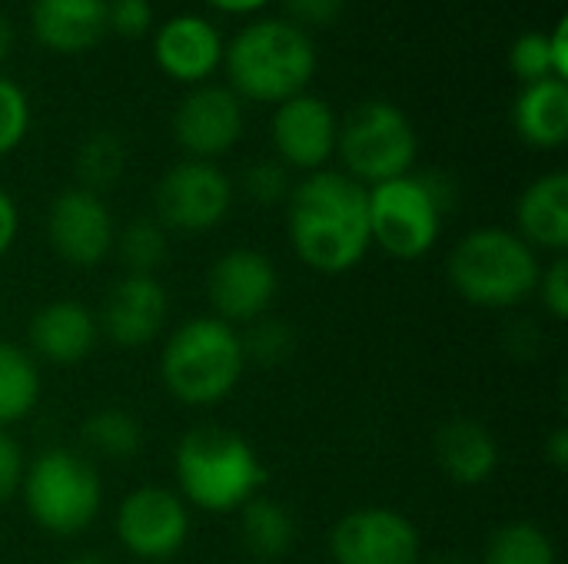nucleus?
Listing matches in <instances>:
<instances>
[{"instance_id":"nucleus-1","label":"nucleus","mask_w":568,"mask_h":564,"mask_svg":"<svg viewBox=\"0 0 568 564\" xmlns=\"http://www.w3.org/2000/svg\"><path fill=\"white\" fill-rule=\"evenodd\" d=\"M286 233L306 269L320 276H346L373 246L366 186L329 166L306 173L286 196Z\"/></svg>"},{"instance_id":"nucleus-2","label":"nucleus","mask_w":568,"mask_h":564,"mask_svg":"<svg viewBox=\"0 0 568 564\" xmlns=\"http://www.w3.org/2000/svg\"><path fill=\"white\" fill-rule=\"evenodd\" d=\"M316 47L310 30L286 17H256L223 50L226 86L250 103H283L310 90L316 76Z\"/></svg>"},{"instance_id":"nucleus-3","label":"nucleus","mask_w":568,"mask_h":564,"mask_svg":"<svg viewBox=\"0 0 568 564\" xmlns=\"http://www.w3.org/2000/svg\"><path fill=\"white\" fill-rule=\"evenodd\" d=\"M173 472L186 509H200L206 515L240 512L266 482L256 449L240 432L223 425L190 429L176 445Z\"/></svg>"},{"instance_id":"nucleus-4","label":"nucleus","mask_w":568,"mask_h":564,"mask_svg":"<svg viewBox=\"0 0 568 564\" xmlns=\"http://www.w3.org/2000/svg\"><path fill=\"white\" fill-rule=\"evenodd\" d=\"M246 352L240 329L216 316L180 322L160 352L163 389L190 409H213L243 382Z\"/></svg>"},{"instance_id":"nucleus-5","label":"nucleus","mask_w":568,"mask_h":564,"mask_svg":"<svg viewBox=\"0 0 568 564\" xmlns=\"http://www.w3.org/2000/svg\"><path fill=\"white\" fill-rule=\"evenodd\" d=\"M446 273L469 306L516 309L536 296L542 259L516 229L479 226L453 246Z\"/></svg>"},{"instance_id":"nucleus-6","label":"nucleus","mask_w":568,"mask_h":564,"mask_svg":"<svg viewBox=\"0 0 568 564\" xmlns=\"http://www.w3.org/2000/svg\"><path fill=\"white\" fill-rule=\"evenodd\" d=\"M456 183L446 173H406L366 189L373 246L393 259H423L443 236V223L456 206Z\"/></svg>"},{"instance_id":"nucleus-7","label":"nucleus","mask_w":568,"mask_h":564,"mask_svg":"<svg viewBox=\"0 0 568 564\" xmlns=\"http://www.w3.org/2000/svg\"><path fill=\"white\" fill-rule=\"evenodd\" d=\"M20 499L37 529L53 539H77L103 509V482L87 455L47 449L23 469Z\"/></svg>"},{"instance_id":"nucleus-8","label":"nucleus","mask_w":568,"mask_h":564,"mask_svg":"<svg viewBox=\"0 0 568 564\" xmlns=\"http://www.w3.org/2000/svg\"><path fill=\"white\" fill-rule=\"evenodd\" d=\"M336 156L343 160V173L369 189L413 173L419 136L406 110L389 100H366L339 120Z\"/></svg>"},{"instance_id":"nucleus-9","label":"nucleus","mask_w":568,"mask_h":564,"mask_svg":"<svg viewBox=\"0 0 568 564\" xmlns=\"http://www.w3.org/2000/svg\"><path fill=\"white\" fill-rule=\"evenodd\" d=\"M236 186L233 180L206 160H180L173 163L153 193L156 219L163 229L176 233H210L233 209Z\"/></svg>"},{"instance_id":"nucleus-10","label":"nucleus","mask_w":568,"mask_h":564,"mask_svg":"<svg viewBox=\"0 0 568 564\" xmlns=\"http://www.w3.org/2000/svg\"><path fill=\"white\" fill-rule=\"evenodd\" d=\"M333 564H419V529L396 509L366 505L343 515L329 532Z\"/></svg>"},{"instance_id":"nucleus-11","label":"nucleus","mask_w":568,"mask_h":564,"mask_svg":"<svg viewBox=\"0 0 568 564\" xmlns=\"http://www.w3.org/2000/svg\"><path fill=\"white\" fill-rule=\"evenodd\" d=\"M116 539L140 562H170L190 539L186 502L160 485L133 489L116 509Z\"/></svg>"},{"instance_id":"nucleus-12","label":"nucleus","mask_w":568,"mask_h":564,"mask_svg":"<svg viewBox=\"0 0 568 564\" xmlns=\"http://www.w3.org/2000/svg\"><path fill=\"white\" fill-rule=\"evenodd\" d=\"M280 293V273L260 249H230L206 273V296L213 316L226 326H250L270 316Z\"/></svg>"},{"instance_id":"nucleus-13","label":"nucleus","mask_w":568,"mask_h":564,"mask_svg":"<svg viewBox=\"0 0 568 564\" xmlns=\"http://www.w3.org/2000/svg\"><path fill=\"white\" fill-rule=\"evenodd\" d=\"M47 239L63 263L77 269H93L113 253L116 223L103 196L70 186L57 193L47 209Z\"/></svg>"},{"instance_id":"nucleus-14","label":"nucleus","mask_w":568,"mask_h":564,"mask_svg":"<svg viewBox=\"0 0 568 564\" xmlns=\"http://www.w3.org/2000/svg\"><path fill=\"white\" fill-rule=\"evenodd\" d=\"M336 136H339L336 110L310 90L276 103L273 110L270 140L276 160L286 170H300L303 176L326 170V163L336 156Z\"/></svg>"},{"instance_id":"nucleus-15","label":"nucleus","mask_w":568,"mask_h":564,"mask_svg":"<svg viewBox=\"0 0 568 564\" xmlns=\"http://www.w3.org/2000/svg\"><path fill=\"white\" fill-rule=\"evenodd\" d=\"M243 100L223 83H200L173 110V136L186 160H220L243 136Z\"/></svg>"},{"instance_id":"nucleus-16","label":"nucleus","mask_w":568,"mask_h":564,"mask_svg":"<svg viewBox=\"0 0 568 564\" xmlns=\"http://www.w3.org/2000/svg\"><path fill=\"white\" fill-rule=\"evenodd\" d=\"M223 50L220 27L200 13H173L153 33V63L163 76L186 86L210 83L223 66Z\"/></svg>"},{"instance_id":"nucleus-17","label":"nucleus","mask_w":568,"mask_h":564,"mask_svg":"<svg viewBox=\"0 0 568 564\" xmlns=\"http://www.w3.org/2000/svg\"><path fill=\"white\" fill-rule=\"evenodd\" d=\"M170 316V296L163 289V283L156 276H120L100 312H97V326L100 336H106L113 346L120 349H140L150 346Z\"/></svg>"},{"instance_id":"nucleus-18","label":"nucleus","mask_w":568,"mask_h":564,"mask_svg":"<svg viewBox=\"0 0 568 564\" xmlns=\"http://www.w3.org/2000/svg\"><path fill=\"white\" fill-rule=\"evenodd\" d=\"M97 312H90L77 299H57L40 306L27 326V352L50 366L83 362L97 349Z\"/></svg>"},{"instance_id":"nucleus-19","label":"nucleus","mask_w":568,"mask_h":564,"mask_svg":"<svg viewBox=\"0 0 568 564\" xmlns=\"http://www.w3.org/2000/svg\"><path fill=\"white\" fill-rule=\"evenodd\" d=\"M30 30L37 43L50 53H87L110 33L106 0H33Z\"/></svg>"},{"instance_id":"nucleus-20","label":"nucleus","mask_w":568,"mask_h":564,"mask_svg":"<svg viewBox=\"0 0 568 564\" xmlns=\"http://www.w3.org/2000/svg\"><path fill=\"white\" fill-rule=\"evenodd\" d=\"M433 452H436L443 475L463 489L486 485L496 475L499 459H503L496 435L483 422L466 419V416H456L436 429Z\"/></svg>"},{"instance_id":"nucleus-21","label":"nucleus","mask_w":568,"mask_h":564,"mask_svg":"<svg viewBox=\"0 0 568 564\" xmlns=\"http://www.w3.org/2000/svg\"><path fill=\"white\" fill-rule=\"evenodd\" d=\"M516 233L536 249V253H556L568 249V173L552 170L539 180H532L519 203H516Z\"/></svg>"},{"instance_id":"nucleus-22","label":"nucleus","mask_w":568,"mask_h":564,"mask_svg":"<svg viewBox=\"0 0 568 564\" xmlns=\"http://www.w3.org/2000/svg\"><path fill=\"white\" fill-rule=\"evenodd\" d=\"M513 126L523 143L536 150H559L568 140V83H526L513 103Z\"/></svg>"},{"instance_id":"nucleus-23","label":"nucleus","mask_w":568,"mask_h":564,"mask_svg":"<svg viewBox=\"0 0 568 564\" xmlns=\"http://www.w3.org/2000/svg\"><path fill=\"white\" fill-rule=\"evenodd\" d=\"M236 515H240V542L250 555H256L263 562H276L293 552L296 519L283 502L256 495Z\"/></svg>"},{"instance_id":"nucleus-24","label":"nucleus","mask_w":568,"mask_h":564,"mask_svg":"<svg viewBox=\"0 0 568 564\" xmlns=\"http://www.w3.org/2000/svg\"><path fill=\"white\" fill-rule=\"evenodd\" d=\"M40 399V372L37 359L10 342H0V419L20 422L37 409Z\"/></svg>"},{"instance_id":"nucleus-25","label":"nucleus","mask_w":568,"mask_h":564,"mask_svg":"<svg viewBox=\"0 0 568 564\" xmlns=\"http://www.w3.org/2000/svg\"><path fill=\"white\" fill-rule=\"evenodd\" d=\"M77 186L103 196L110 186H116L126 173V143L113 130L90 133L77 150Z\"/></svg>"},{"instance_id":"nucleus-26","label":"nucleus","mask_w":568,"mask_h":564,"mask_svg":"<svg viewBox=\"0 0 568 564\" xmlns=\"http://www.w3.org/2000/svg\"><path fill=\"white\" fill-rule=\"evenodd\" d=\"M83 445L113 462H130L143 449V425L126 409H97L80 425Z\"/></svg>"},{"instance_id":"nucleus-27","label":"nucleus","mask_w":568,"mask_h":564,"mask_svg":"<svg viewBox=\"0 0 568 564\" xmlns=\"http://www.w3.org/2000/svg\"><path fill=\"white\" fill-rule=\"evenodd\" d=\"M126 276H156V269L170 259V229L156 216L130 219L113 243Z\"/></svg>"},{"instance_id":"nucleus-28","label":"nucleus","mask_w":568,"mask_h":564,"mask_svg":"<svg viewBox=\"0 0 568 564\" xmlns=\"http://www.w3.org/2000/svg\"><path fill=\"white\" fill-rule=\"evenodd\" d=\"M483 564H559V552L542 525L509 522L493 532Z\"/></svg>"},{"instance_id":"nucleus-29","label":"nucleus","mask_w":568,"mask_h":564,"mask_svg":"<svg viewBox=\"0 0 568 564\" xmlns=\"http://www.w3.org/2000/svg\"><path fill=\"white\" fill-rule=\"evenodd\" d=\"M240 339H243L246 362H260V366H283L296 352V329L276 316H263L250 322L246 332H240Z\"/></svg>"},{"instance_id":"nucleus-30","label":"nucleus","mask_w":568,"mask_h":564,"mask_svg":"<svg viewBox=\"0 0 568 564\" xmlns=\"http://www.w3.org/2000/svg\"><path fill=\"white\" fill-rule=\"evenodd\" d=\"M30 133V96L27 90L0 73V156H10Z\"/></svg>"},{"instance_id":"nucleus-31","label":"nucleus","mask_w":568,"mask_h":564,"mask_svg":"<svg viewBox=\"0 0 568 564\" xmlns=\"http://www.w3.org/2000/svg\"><path fill=\"white\" fill-rule=\"evenodd\" d=\"M509 70L526 83H539V80H556L552 76V60H549V37L546 30H529L519 33L509 47Z\"/></svg>"},{"instance_id":"nucleus-32","label":"nucleus","mask_w":568,"mask_h":564,"mask_svg":"<svg viewBox=\"0 0 568 564\" xmlns=\"http://www.w3.org/2000/svg\"><path fill=\"white\" fill-rule=\"evenodd\" d=\"M243 189H246V196L253 203L276 206V203H286V196L293 189V180H290V170L280 160H256L243 173Z\"/></svg>"},{"instance_id":"nucleus-33","label":"nucleus","mask_w":568,"mask_h":564,"mask_svg":"<svg viewBox=\"0 0 568 564\" xmlns=\"http://www.w3.org/2000/svg\"><path fill=\"white\" fill-rule=\"evenodd\" d=\"M153 27L150 0H106V30L120 37H143Z\"/></svg>"},{"instance_id":"nucleus-34","label":"nucleus","mask_w":568,"mask_h":564,"mask_svg":"<svg viewBox=\"0 0 568 564\" xmlns=\"http://www.w3.org/2000/svg\"><path fill=\"white\" fill-rule=\"evenodd\" d=\"M546 312L556 319V322H566L568 319V263L566 256H556L542 276H539V286H536Z\"/></svg>"},{"instance_id":"nucleus-35","label":"nucleus","mask_w":568,"mask_h":564,"mask_svg":"<svg viewBox=\"0 0 568 564\" xmlns=\"http://www.w3.org/2000/svg\"><path fill=\"white\" fill-rule=\"evenodd\" d=\"M286 20L310 30V27H329L343 17L346 0H283Z\"/></svg>"},{"instance_id":"nucleus-36","label":"nucleus","mask_w":568,"mask_h":564,"mask_svg":"<svg viewBox=\"0 0 568 564\" xmlns=\"http://www.w3.org/2000/svg\"><path fill=\"white\" fill-rule=\"evenodd\" d=\"M23 469H27V462H23L20 445L10 435H3L0 439V505H7L20 492Z\"/></svg>"},{"instance_id":"nucleus-37","label":"nucleus","mask_w":568,"mask_h":564,"mask_svg":"<svg viewBox=\"0 0 568 564\" xmlns=\"http://www.w3.org/2000/svg\"><path fill=\"white\" fill-rule=\"evenodd\" d=\"M20 233V209L13 203V196L7 189H0V259L13 249Z\"/></svg>"},{"instance_id":"nucleus-38","label":"nucleus","mask_w":568,"mask_h":564,"mask_svg":"<svg viewBox=\"0 0 568 564\" xmlns=\"http://www.w3.org/2000/svg\"><path fill=\"white\" fill-rule=\"evenodd\" d=\"M549 37V60H552V76L568 83V20L559 17L556 27L546 33Z\"/></svg>"},{"instance_id":"nucleus-39","label":"nucleus","mask_w":568,"mask_h":564,"mask_svg":"<svg viewBox=\"0 0 568 564\" xmlns=\"http://www.w3.org/2000/svg\"><path fill=\"white\" fill-rule=\"evenodd\" d=\"M546 462H549L556 472H566L568 469V432L562 425L552 429V435L546 439Z\"/></svg>"},{"instance_id":"nucleus-40","label":"nucleus","mask_w":568,"mask_h":564,"mask_svg":"<svg viewBox=\"0 0 568 564\" xmlns=\"http://www.w3.org/2000/svg\"><path fill=\"white\" fill-rule=\"evenodd\" d=\"M273 0H206V7L220 10V13H233V17H250V13H260L266 10Z\"/></svg>"},{"instance_id":"nucleus-41","label":"nucleus","mask_w":568,"mask_h":564,"mask_svg":"<svg viewBox=\"0 0 568 564\" xmlns=\"http://www.w3.org/2000/svg\"><path fill=\"white\" fill-rule=\"evenodd\" d=\"M13 53V27L7 20V13H0V63Z\"/></svg>"},{"instance_id":"nucleus-42","label":"nucleus","mask_w":568,"mask_h":564,"mask_svg":"<svg viewBox=\"0 0 568 564\" xmlns=\"http://www.w3.org/2000/svg\"><path fill=\"white\" fill-rule=\"evenodd\" d=\"M63 564H110L100 552H80V555H70Z\"/></svg>"},{"instance_id":"nucleus-43","label":"nucleus","mask_w":568,"mask_h":564,"mask_svg":"<svg viewBox=\"0 0 568 564\" xmlns=\"http://www.w3.org/2000/svg\"><path fill=\"white\" fill-rule=\"evenodd\" d=\"M419 564H469V558H463V555H436V558Z\"/></svg>"},{"instance_id":"nucleus-44","label":"nucleus","mask_w":568,"mask_h":564,"mask_svg":"<svg viewBox=\"0 0 568 564\" xmlns=\"http://www.w3.org/2000/svg\"><path fill=\"white\" fill-rule=\"evenodd\" d=\"M3 435H7V422L0 419V439H3Z\"/></svg>"}]
</instances>
